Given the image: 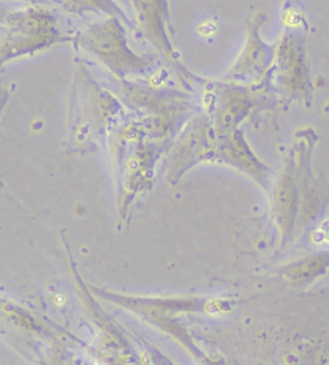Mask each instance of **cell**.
<instances>
[{
	"instance_id": "1",
	"label": "cell",
	"mask_w": 329,
	"mask_h": 365,
	"mask_svg": "<svg viewBox=\"0 0 329 365\" xmlns=\"http://www.w3.org/2000/svg\"><path fill=\"white\" fill-rule=\"evenodd\" d=\"M79 43L118 77L142 73L151 66L150 59L131 50L116 27L92 28L82 34Z\"/></svg>"
},
{
	"instance_id": "2",
	"label": "cell",
	"mask_w": 329,
	"mask_h": 365,
	"mask_svg": "<svg viewBox=\"0 0 329 365\" xmlns=\"http://www.w3.org/2000/svg\"><path fill=\"white\" fill-rule=\"evenodd\" d=\"M212 94V124L216 133L237 130L243 119L258 107L261 90L219 84Z\"/></svg>"
},
{
	"instance_id": "3",
	"label": "cell",
	"mask_w": 329,
	"mask_h": 365,
	"mask_svg": "<svg viewBox=\"0 0 329 365\" xmlns=\"http://www.w3.org/2000/svg\"><path fill=\"white\" fill-rule=\"evenodd\" d=\"M61 36L51 25L39 22L13 25L0 40V66L59 43Z\"/></svg>"
},
{
	"instance_id": "4",
	"label": "cell",
	"mask_w": 329,
	"mask_h": 365,
	"mask_svg": "<svg viewBox=\"0 0 329 365\" xmlns=\"http://www.w3.org/2000/svg\"><path fill=\"white\" fill-rule=\"evenodd\" d=\"M277 74L284 90L292 95L308 93V70L300 41H281L276 53Z\"/></svg>"
},
{
	"instance_id": "5",
	"label": "cell",
	"mask_w": 329,
	"mask_h": 365,
	"mask_svg": "<svg viewBox=\"0 0 329 365\" xmlns=\"http://www.w3.org/2000/svg\"><path fill=\"white\" fill-rule=\"evenodd\" d=\"M273 59V50L258 37V33L250 35L245 51L239 61L228 74L226 79L248 80L260 78L266 73Z\"/></svg>"
}]
</instances>
